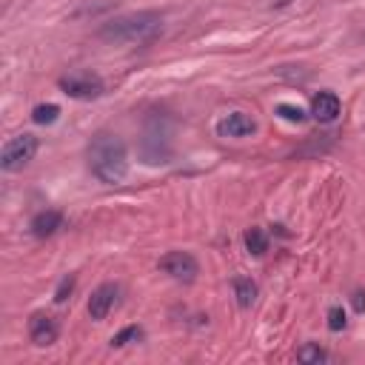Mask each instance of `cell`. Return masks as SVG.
<instances>
[{
    "label": "cell",
    "instance_id": "cell-1",
    "mask_svg": "<svg viewBox=\"0 0 365 365\" xmlns=\"http://www.w3.org/2000/svg\"><path fill=\"white\" fill-rule=\"evenodd\" d=\"M86 154H88V168L100 182L117 185V182L125 180V174H128V151H125V143L117 134H111V131L94 134Z\"/></svg>",
    "mask_w": 365,
    "mask_h": 365
},
{
    "label": "cell",
    "instance_id": "cell-2",
    "mask_svg": "<svg viewBox=\"0 0 365 365\" xmlns=\"http://www.w3.org/2000/svg\"><path fill=\"white\" fill-rule=\"evenodd\" d=\"M160 31H163V14L160 11H131V14L106 20L97 29V37L106 43H123V46L137 43L140 46V43H151Z\"/></svg>",
    "mask_w": 365,
    "mask_h": 365
},
{
    "label": "cell",
    "instance_id": "cell-3",
    "mask_svg": "<svg viewBox=\"0 0 365 365\" xmlns=\"http://www.w3.org/2000/svg\"><path fill=\"white\" fill-rule=\"evenodd\" d=\"M140 160L145 165H160L171 160V120L165 114H151L140 137Z\"/></svg>",
    "mask_w": 365,
    "mask_h": 365
},
{
    "label": "cell",
    "instance_id": "cell-4",
    "mask_svg": "<svg viewBox=\"0 0 365 365\" xmlns=\"http://www.w3.org/2000/svg\"><path fill=\"white\" fill-rule=\"evenodd\" d=\"M57 86H60L63 94H68L74 100H97L106 91L103 77L94 74V71H71V74L60 77Z\"/></svg>",
    "mask_w": 365,
    "mask_h": 365
},
{
    "label": "cell",
    "instance_id": "cell-5",
    "mask_svg": "<svg viewBox=\"0 0 365 365\" xmlns=\"http://www.w3.org/2000/svg\"><path fill=\"white\" fill-rule=\"evenodd\" d=\"M37 145H40V143H37L34 134H17V137H11V140L3 145V151H0V168H3V171H20L26 163L34 160Z\"/></svg>",
    "mask_w": 365,
    "mask_h": 365
},
{
    "label": "cell",
    "instance_id": "cell-6",
    "mask_svg": "<svg viewBox=\"0 0 365 365\" xmlns=\"http://www.w3.org/2000/svg\"><path fill=\"white\" fill-rule=\"evenodd\" d=\"M160 268L177 282H191L200 274V262L188 251H168L165 257H160Z\"/></svg>",
    "mask_w": 365,
    "mask_h": 365
},
{
    "label": "cell",
    "instance_id": "cell-7",
    "mask_svg": "<svg viewBox=\"0 0 365 365\" xmlns=\"http://www.w3.org/2000/svg\"><path fill=\"white\" fill-rule=\"evenodd\" d=\"M117 297H120V288L114 282H103L91 291L88 297V317L91 319H106L108 311L117 305Z\"/></svg>",
    "mask_w": 365,
    "mask_h": 365
},
{
    "label": "cell",
    "instance_id": "cell-8",
    "mask_svg": "<svg viewBox=\"0 0 365 365\" xmlns=\"http://www.w3.org/2000/svg\"><path fill=\"white\" fill-rule=\"evenodd\" d=\"M57 334H60V328H57V322H54L48 314H43V311L31 314V319H29V339H31L34 345H40V348L54 345Z\"/></svg>",
    "mask_w": 365,
    "mask_h": 365
},
{
    "label": "cell",
    "instance_id": "cell-9",
    "mask_svg": "<svg viewBox=\"0 0 365 365\" xmlns=\"http://www.w3.org/2000/svg\"><path fill=\"white\" fill-rule=\"evenodd\" d=\"M254 131H257V120L242 114V111H231L217 123L220 137H251Z\"/></svg>",
    "mask_w": 365,
    "mask_h": 365
},
{
    "label": "cell",
    "instance_id": "cell-10",
    "mask_svg": "<svg viewBox=\"0 0 365 365\" xmlns=\"http://www.w3.org/2000/svg\"><path fill=\"white\" fill-rule=\"evenodd\" d=\"M311 117L319 123H334L339 117V97L334 91H319L311 100Z\"/></svg>",
    "mask_w": 365,
    "mask_h": 365
},
{
    "label": "cell",
    "instance_id": "cell-11",
    "mask_svg": "<svg viewBox=\"0 0 365 365\" xmlns=\"http://www.w3.org/2000/svg\"><path fill=\"white\" fill-rule=\"evenodd\" d=\"M57 228H63V214H60V211H54V208L34 214V217H31V222H29V231H31L34 237H40V240H46V237L57 234Z\"/></svg>",
    "mask_w": 365,
    "mask_h": 365
},
{
    "label": "cell",
    "instance_id": "cell-12",
    "mask_svg": "<svg viewBox=\"0 0 365 365\" xmlns=\"http://www.w3.org/2000/svg\"><path fill=\"white\" fill-rule=\"evenodd\" d=\"M234 297H237V305L240 308H251L254 299H257V285L248 277H237L234 279Z\"/></svg>",
    "mask_w": 365,
    "mask_h": 365
},
{
    "label": "cell",
    "instance_id": "cell-13",
    "mask_svg": "<svg viewBox=\"0 0 365 365\" xmlns=\"http://www.w3.org/2000/svg\"><path fill=\"white\" fill-rule=\"evenodd\" d=\"M242 240H245V251L254 257H262L268 251V234L262 228H248Z\"/></svg>",
    "mask_w": 365,
    "mask_h": 365
},
{
    "label": "cell",
    "instance_id": "cell-14",
    "mask_svg": "<svg viewBox=\"0 0 365 365\" xmlns=\"http://www.w3.org/2000/svg\"><path fill=\"white\" fill-rule=\"evenodd\" d=\"M57 117H60V106L57 103H40L31 111V120L37 125H51V123H57Z\"/></svg>",
    "mask_w": 365,
    "mask_h": 365
},
{
    "label": "cell",
    "instance_id": "cell-15",
    "mask_svg": "<svg viewBox=\"0 0 365 365\" xmlns=\"http://www.w3.org/2000/svg\"><path fill=\"white\" fill-rule=\"evenodd\" d=\"M325 351L317 345V342H305L299 351H297V359L302 362V365H319V362H325Z\"/></svg>",
    "mask_w": 365,
    "mask_h": 365
},
{
    "label": "cell",
    "instance_id": "cell-16",
    "mask_svg": "<svg viewBox=\"0 0 365 365\" xmlns=\"http://www.w3.org/2000/svg\"><path fill=\"white\" fill-rule=\"evenodd\" d=\"M274 114L282 117V120H288V123H305V117H308V111L302 106H294V103H279L274 108Z\"/></svg>",
    "mask_w": 365,
    "mask_h": 365
},
{
    "label": "cell",
    "instance_id": "cell-17",
    "mask_svg": "<svg viewBox=\"0 0 365 365\" xmlns=\"http://www.w3.org/2000/svg\"><path fill=\"white\" fill-rule=\"evenodd\" d=\"M140 339H143V328L128 325V328H123L120 334L111 336V345H114V348H123V345H128V342H140Z\"/></svg>",
    "mask_w": 365,
    "mask_h": 365
},
{
    "label": "cell",
    "instance_id": "cell-18",
    "mask_svg": "<svg viewBox=\"0 0 365 365\" xmlns=\"http://www.w3.org/2000/svg\"><path fill=\"white\" fill-rule=\"evenodd\" d=\"M345 322H348V319H345L342 305H334V308L328 311V328H331V331H342V328H345Z\"/></svg>",
    "mask_w": 365,
    "mask_h": 365
},
{
    "label": "cell",
    "instance_id": "cell-19",
    "mask_svg": "<svg viewBox=\"0 0 365 365\" xmlns=\"http://www.w3.org/2000/svg\"><path fill=\"white\" fill-rule=\"evenodd\" d=\"M71 288H74V277H63L60 285H57V291H54V302H66L68 294H71Z\"/></svg>",
    "mask_w": 365,
    "mask_h": 365
},
{
    "label": "cell",
    "instance_id": "cell-20",
    "mask_svg": "<svg viewBox=\"0 0 365 365\" xmlns=\"http://www.w3.org/2000/svg\"><path fill=\"white\" fill-rule=\"evenodd\" d=\"M351 302H354V311H365V291H354V297H351Z\"/></svg>",
    "mask_w": 365,
    "mask_h": 365
}]
</instances>
